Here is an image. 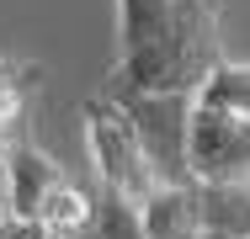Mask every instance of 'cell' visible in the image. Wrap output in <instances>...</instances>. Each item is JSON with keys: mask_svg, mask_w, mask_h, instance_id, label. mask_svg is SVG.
Listing matches in <instances>:
<instances>
[{"mask_svg": "<svg viewBox=\"0 0 250 239\" xmlns=\"http://www.w3.org/2000/svg\"><path fill=\"white\" fill-rule=\"evenodd\" d=\"M208 239H250V234H208Z\"/></svg>", "mask_w": 250, "mask_h": 239, "instance_id": "obj_11", "label": "cell"}, {"mask_svg": "<svg viewBox=\"0 0 250 239\" xmlns=\"http://www.w3.org/2000/svg\"><path fill=\"white\" fill-rule=\"evenodd\" d=\"M38 223H43L53 239H85L96 229V202H91L80 186L59 181V186L43 197V207H38Z\"/></svg>", "mask_w": 250, "mask_h": 239, "instance_id": "obj_6", "label": "cell"}, {"mask_svg": "<svg viewBox=\"0 0 250 239\" xmlns=\"http://www.w3.org/2000/svg\"><path fill=\"white\" fill-rule=\"evenodd\" d=\"M202 101H218V106H234L250 117V64H218L208 80L197 85Z\"/></svg>", "mask_w": 250, "mask_h": 239, "instance_id": "obj_7", "label": "cell"}, {"mask_svg": "<svg viewBox=\"0 0 250 239\" xmlns=\"http://www.w3.org/2000/svg\"><path fill=\"white\" fill-rule=\"evenodd\" d=\"M192 176L213 186H250V117L192 96Z\"/></svg>", "mask_w": 250, "mask_h": 239, "instance_id": "obj_3", "label": "cell"}, {"mask_svg": "<svg viewBox=\"0 0 250 239\" xmlns=\"http://www.w3.org/2000/svg\"><path fill=\"white\" fill-rule=\"evenodd\" d=\"M224 0H117V59L106 96L192 91L224 64Z\"/></svg>", "mask_w": 250, "mask_h": 239, "instance_id": "obj_1", "label": "cell"}, {"mask_svg": "<svg viewBox=\"0 0 250 239\" xmlns=\"http://www.w3.org/2000/svg\"><path fill=\"white\" fill-rule=\"evenodd\" d=\"M91 239H144V229H139V207L117 202V197H101Z\"/></svg>", "mask_w": 250, "mask_h": 239, "instance_id": "obj_8", "label": "cell"}, {"mask_svg": "<svg viewBox=\"0 0 250 239\" xmlns=\"http://www.w3.org/2000/svg\"><path fill=\"white\" fill-rule=\"evenodd\" d=\"M21 101H27V80H21L16 69H5V64H0V133L21 117Z\"/></svg>", "mask_w": 250, "mask_h": 239, "instance_id": "obj_9", "label": "cell"}, {"mask_svg": "<svg viewBox=\"0 0 250 239\" xmlns=\"http://www.w3.org/2000/svg\"><path fill=\"white\" fill-rule=\"evenodd\" d=\"M59 181H64V170L53 165L38 143L11 139V186H5V207H11L16 218H38L43 197H48Z\"/></svg>", "mask_w": 250, "mask_h": 239, "instance_id": "obj_5", "label": "cell"}, {"mask_svg": "<svg viewBox=\"0 0 250 239\" xmlns=\"http://www.w3.org/2000/svg\"><path fill=\"white\" fill-rule=\"evenodd\" d=\"M144 239H208V213H202V181H160L149 202L139 207Z\"/></svg>", "mask_w": 250, "mask_h": 239, "instance_id": "obj_4", "label": "cell"}, {"mask_svg": "<svg viewBox=\"0 0 250 239\" xmlns=\"http://www.w3.org/2000/svg\"><path fill=\"white\" fill-rule=\"evenodd\" d=\"M0 213H11V207H5V202H0Z\"/></svg>", "mask_w": 250, "mask_h": 239, "instance_id": "obj_12", "label": "cell"}, {"mask_svg": "<svg viewBox=\"0 0 250 239\" xmlns=\"http://www.w3.org/2000/svg\"><path fill=\"white\" fill-rule=\"evenodd\" d=\"M5 186H11V133H0V202H5Z\"/></svg>", "mask_w": 250, "mask_h": 239, "instance_id": "obj_10", "label": "cell"}, {"mask_svg": "<svg viewBox=\"0 0 250 239\" xmlns=\"http://www.w3.org/2000/svg\"><path fill=\"white\" fill-rule=\"evenodd\" d=\"M85 117V154H91V170L101 181V197H117L128 207H144L149 191L160 186V170H154L149 149L139 139V122L133 112L117 101V96H91L80 106Z\"/></svg>", "mask_w": 250, "mask_h": 239, "instance_id": "obj_2", "label": "cell"}]
</instances>
